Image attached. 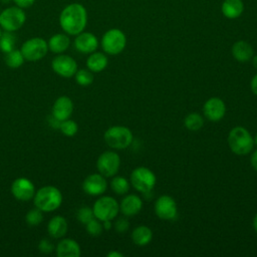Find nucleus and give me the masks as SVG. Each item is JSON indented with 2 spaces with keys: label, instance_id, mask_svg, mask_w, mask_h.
<instances>
[{
  "label": "nucleus",
  "instance_id": "f257e3e1",
  "mask_svg": "<svg viewBox=\"0 0 257 257\" xmlns=\"http://www.w3.org/2000/svg\"><path fill=\"white\" fill-rule=\"evenodd\" d=\"M87 24V11L77 2L66 5L59 14V25L64 33L77 35L84 31Z\"/></svg>",
  "mask_w": 257,
  "mask_h": 257
},
{
  "label": "nucleus",
  "instance_id": "f03ea898",
  "mask_svg": "<svg viewBox=\"0 0 257 257\" xmlns=\"http://www.w3.org/2000/svg\"><path fill=\"white\" fill-rule=\"evenodd\" d=\"M34 205L42 212H53L62 203V194L54 186H44L35 192Z\"/></svg>",
  "mask_w": 257,
  "mask_h": 257
},
{
  "label": "nucleus",
  "instance_id": "7ed1b4c3",
  "mask_svg": "<svg viewBox=\"0 0 257 257\" xmlns=\"http://www.w3.org/2000/svg\"><path fill=\"white\" fill-rule=\"evenodd\" d=\"M228 145L235 155L245 156L253 150L254 139L247 128L238 125L229 132Z\"/></svg>",
  "mask_w": 257,
  "mask_h": 257
},
{
  "label": "nucleus",
  "instance_id": "20e7f679",
  "mask_svg": "<svg viewBox=\"0 0 257 257\" xmlns=\"http://www.w3.org/2000/svg\"><path fill=\"white\" fill-rule=\"evenodd\" d=\"M106 145L115 150L128 148L133 143V133L124 125H112L103 135Z\"/></svg>",
  "mask_w": 257,
  "mask_h": 257
},
{
  "label": "nucleus",
  "instance_id": "39448f33",
  "mask_svg": "<svg viewBox=\"0 0 257 257\" xmlns=\"http://www.w3.org/2000/svg\"><path fill=\"white\" fill-rule=\"evenodd\" d=\"M130 182L134 189L138 192L149 194L154 190L157 183V178L154 172L149 168L138 167L131 173Z\"/></svg>",
  "mask_w": 257,
  "mask_h": 257
},
{
  "label": "nucleus",
  "instance_id": "423d86ee",
  "mask_svg": "<svg viewBox=\"0 0 257 257\" xmlns=\"http://www.w3.org/2000/svg\"><path fill=\"white\" fill-rule=\"evenodd\" d=\"M26 21V14L22 8L9 6L0 12V27L4 31L15 32L19 30Z\"/></svg>",
  "mask_w": 257,
  "mask_h": 257
},
{
  "label": "nucleus",
  "instance_id": "0eeeda50",
  "mask_svg": "<svg viewBox=\"0 0 257 257\" xmlns=\"http://www.w3.org/2000/svg\"><path fill=\"white\" fill-rule=\"evenodd\" d=\"M101 48L109 55H116L120 53L126 44V37L124 33L117 29L111 28L107 30L101 37Z\"/></svg>",
  "mask_w": 257,
  "mask_h": 257
},
{
  "label": "nucleus",
  "instance_id": "6e6552de",
  "mask_svg": "<svg viewBox=\"0 0 257 257\" xmlns=\"http://www.w3.org/2000/svg\"><path fill=\"white\" fill-rule=\"evenodd\" d=\"M92 211L94 217L99 221H111L117 216L119 212V205L114 198L110 196H102L94 202Z\"/></svg>",
  "mask_w": 257,
  "mask_h": 257
},
{
  "label": "nucleus",
  "instance_id": "1a4fd4ad",
  "mask_svg": "<svg viewBox=\"0 0 257 257\" xmlns=\"http://www.w3.org/2000/svg\"><path fill=\"white\" fill-rule=\"evenodd\" d=\"M48 43L41 37H32L27 39L21 46L24 59L28 61H38L42 59L48 52Z\"/></svg>",
  "mask_w": 257,
  "mask_h": 257
},
{
  "label": "nucleus",
  "instance_id": "9d476101",
  "mask_svg": "<svg viewBox=\"0 0 257 257\" xmlns=\"http://www.w3.org/2000/svg\"><path fill=\"white\" fill-rule=\"evenodd\" d=\"M120 166L119 156L112 151H106L99 155L96 161V168L99 174L105 178L113 177L118 172Z\"/></svg>",
  "mask_w": 257,
  "mask_h": 257
},
{
  "label": "nucleus",
  "instance_id": "9b49d317",
  "mask_svg": "<svg viewBox=\"0 0 257 257\" xmlns=\"http://www.w3.org/2000/svg\"><path fill=\"white\" fill-rule=\"evenodd\" d=\"M155 214L162 220L171 221L178 215V208L176 201L169 195L160 196L155 202Z\"/></svg>",
  "mask_w": 257,
  "mask_h": 257
},
{
  "label": "nucleus",
  "instance_id": "f8f14e48",
  "mask_svg": "<svg viewBox=\"0 0 257 257\" xmlns=\"http://www.w3.org/2000/svg\"><path fill=\"white\" fill-rule=\"evenodd\" d=\"M51 67L53 71L65 78L72 77L77 71L76 61L69 55L57 54L51 61Z\"/></svg>",
  "mask_w": 257,
  "mask_h": 257
},
{
  "label": "nucleus",
  "instance_id": "ddd939ff",
  "mask_svg": "<svg viewBox=\"0 0 257 257\" xmlns=\"http://www.w3.org/2000/svg\"><path fill=\"white\" fill-rule=\"evenodd\" d=\"M11 193L15 199L27 202L33 199L35 195V188L29 179L21 177L15 179L11 184Z\"/></svg>",
  "mask_w": 257,
  "mask_h": 257
},
{
  "label": "nucleus",
  "instance_id": "4468645a",
  "mask_svg": "<svg viewBox=\"0 0 257 257\" xmlns=\"http://www.w3.org/2000/svg\"><path fill=\"white\" fill-rule=\"evenodd\" d=\"M107 189L105 177L101 174L88 175L82 182V190L89 196H100Z\"/></svg>",
  "mask_w": 257,
  "mask_h": 257
},
{
  "label": "nucleus",
  "instance_id": "2eb2a0df",
  "mask_svg": "<svg viewBox=\"0 0 257 257\" xmlns=\"http://www.w3.org/2000/svg\"><path fill=\"white\" fill-rule=\"evenodd\" d=\"M203 113L208 120L219 121L226 113L225 102L219 97H211L204 103Z\"/></svg>",
  "mask_w": 257,
  "mask_h": 257
},
{
  "label": "nucleus",
  "instance_id": "dca6fc26",
  "mask_svg": "<svg viewBox=\"0 0 257 257\" xmlns=\"http://www.w3.org/2000/svg\"><path fill=\"white\" fill-rule=\"evenodd\" d=\"M74 47L77 51L90 54L96 50L98 47V40L94 34L91 32H80L79 34L75 35L74 39Z\"/></svg>",
  "mask_w": 257,
  "mask_h": 257
},
{
  "label": "nucleus",
  "instance_id": "f3484780",
  "mask_svg": "<svg viewBox=\"0 0 257 257\" xmlns=\"http://www.w3.org/2000/svg\"><path fill=\"white\" fill-rule=\"evenodd\" d=\"M73 111V102L66 95L59 96L53 103L52 114L56 119L62 121L70 117Z\"/></svg>",
  "mask_w": 257,
  "mask_h": 257
},
{
  "label": "nucleus",
  "instance_id": "a211bd4d",
  "mask_svg": "<svg viewBox=\"0 0 257 257\" xmlns=\"http://www.w3.org/2000/svg\"><path fill=\"white\" fill-rule=\"evenodd\" d=\"M143 208L142 199L135 194L126 195L119 204V211L125 217L137 215Z\"/></svg>",
  "mask_w": 257,
  "mask_h": 257
},
{
  "label": "nucleus",
  "instance_id": "6ab92c4d",
  "mask_svg": "<svg viewBox=\"0 0 257 257\" xmlns=\"http://www.w3.org/2000/svg\"><path fill=\"white\" fill-rule=\"evenodd\" d=\"M80 254V246L73 239H61L56 245V255L58 257H78Z\"/></svg>",
  "mask_w": 257,
  "mask_h": 257
},
{
  "label": "nucleus",
  "instance_id": "aec40b11",
  "mask_svg": "<svg viewBox=\"0 0 257 257\" xmlns=\"http://www.w3.org/2000/svg\"><path fill=\"white\" fill-rule=\"evenodd\" d=\"M68 229L67 221L62 216H54L52 217L47 225V231L50 237L54 239H59L64 237Z\"/></svg>",
  "mask_w": 257,
  "mask_h": 257
},
{
  "label": "nucleus",
  "instance_id": "412c9836",
  "mask_svg": "<svg viewBox=\"0 0 257 257\" xmlns=\"http://www.w3.org/2000/svg\"><path fill=\"white\" fill-rule=\"evenodd\" d=\"M253 47L250 43L244 40H239L235 42L232 46V55L233 57L240 62H245L250 60L253 57Z\"/></svg>",
  "mask_w": 257,
  "mask_h": 257
},
{
  "label": "nucleus",
  "instance_id": "4be33fe9",
  "mask_svg": "<svg viewBox=\"0 0 257 257\" xmlns=\"http://www.w3.org/2000/svg\"><path fill=\"white\" fill-rule=\"evenodd\" d=\"M48 49L55 53L60 54L66 51L70 45V38L66 33L53 34L48 40Z\"/></svg>",
  "mask_w": 257,
  "mask_h": 257
},
{
  "label": "nucleus",
  "instance_id": "5701e85b",
  "mask_svg": "<svg viewBox=\"0 0 257 257\" xmlns=\"http://www.w3.org/2000/svg\"><path fill=\"white\" fill-rule=\"evenodd\" d=\"M108 59L102 52L94 51L86 59V66L92 72H100L107 66Z\"/></svg>",
  "mask_w": 257,
  "mask_h": 257
},
{
  "label": "nucleus",
  "instance_id": "b1692460",
  "mask_svg": "<svg viewBox=\"0 0 257 257\" xmlns=\"http://www.w3.org/2000/svg\"><path fill=\"white\" fill-rule=\"evenodd\" d=\"M221 10L226 18L235 19L242 14L244 4L242 0H225L222 4Z\"/></svg>",
  "mask_w": 257,
  "mask_h": 257
},
{
  "label": "nucleus",
  "instance_id": "393cba45",
  "mask_svg": "<svg viewBox=\"0 0 257 257\" xmlns=\"http://www.w3.org/2000/svg\"><path fill=\"white\" fill-rule=\"evenodd\" d=\"M153 239V232L151 228L146 225H140L133 230L132 240L138 246H146Z\"/></svg>",
  "mask_w": 257,
  "mask_h": 257
},
{
  "label": "nucleus",
  "instance_id": "a878e982",
  "mask_svg": "<svg viewBox=\"0 0 257 257\" xmlns=\"http://www.w3.org/2000/svg\"><path fill=\"white\" fill-rule=\"evenodd\" d=\"M4 60H5V63L8 67L18 68L23 64L25 59H24V56H23L22 52L15 48V49L5 53Z\"/></svg>",
  "mask_w": 257,
  "mask_h": 257
},
{
  "label": "nucleus",
  "instance_id": "bb28decb",
  "mask_svg": "<svg viewBox=\"0 0 257 257\" xmlns=\"http://www.w3.org/2000/svg\"><path fill=\"white\" fill-rule=\"evenodd\" d=\"M16 36L14 32L4 31L0 36V50L4 53H7L13 49H15L16 45Z\"/></svg>",
  "mask_w": 257,
  "mask_h": 257
},
{
  "label": "nucleus",
  "instance_id": "cd10ccee",
  "mask_svg": "<svg viewBox=\"0 0 257 257\" xmlns=\"http://www.w3.org/2000/svg\"><path fill=\"white\" fill-rule=\"evenodd\" d=\"M184 124L186 128H188L189 131H192V132L199 131L204 125V117L197 112L189 113L184 119Z\"/></svg>",
  "mask_w": 257,
  "mask_h": 257
},
{
  "label": "nucleus",
  "instance_id": "c85d7f7f",
  "mask_svg": "<svg viewBox=\"0 0 257 257\" xmlns=\"http://www.w3.org/2000/svg\"><path fill=\"white\" fill-rule=\"evenodd\" d=\"M131 183L122 176L113 177L110 181L111 190L117 195H124L130 191Z\"/></svg>",
  "mask_w": 257,
  "mask_h": 257
},
{
  "label": "nucleus",
  "instance_id": "c756f323",
  "mask_svg": "<svg viewBox=\"0 0 257 257\" xmlns=\"http://www.w3.org/2000/svg\"><path fill=\"white\" fill-rule=\"evenodd\" d=\"M74 76H75L76 83L81 86H87V85L91 84L93 81L92 71H90L88 68L87 69H84V68L77 69Z\"/></svg>",
  "mask_w": 257,
  "mask_h": 257
},
{
  "label": "nucleus",
  "instance_id": "7c9ffc66",
  "mask_svg": "<svg viewBox=\"0 0 257 257\" xmlns=\"http://www.w3.org/2000/svg\"><path fill=\"white\" fill-rule=\"evenodd\" d=\"M58 130L66 137H73L78 131V125L74 120L67 118L65 120L60 121Z\"/></svg>",
  "mask_w": 257,
  "mask_h": 257
},
{
  "label": "nucleus",
  "instance_id": "2f4dec72",
  "mask_svg": "<svg viewBox=\"0 0 257 257\" xmlns=\"http://www.w3.org/2000/svg\"><path fill=\"white\" fill-rule=\"evenodd\" d=\"M42 220H43L42 211L36 207L29 210L25 216V221L29 226H37L42 222Z\"/></svg>",
  "mask_w": 257,
  "mask_h": 257
},
{
  "label": "nucleus",
  "instance_id": "473e14b6",
  "mask_svg": "<svg viewBox=\"0 0 257 257\" xmlns=\"http://www.w3.org/2000/svg\"><path fill=\"white\" fill-rule=\"evenodd\" d=\"M85 230L90 236H93V237L99 236L103 231L102 223L98 219L93 218L92 220H90L88 223L85 224Z\"/></svg>",
  "mask_w": 257,
  "mask_h": 257
},
{
  "label": "nucleus",
  "instance_id": "72a5a7b5",
  "mask_svg": "<svg viewBox=\"0 0 257 257\" xmlns=\"http://www.w3.org/2000/svg\"><path fill=\"white\" fill-rule=\"evenodd\" d=\"M76 218L80 223L85 225L86 223H88L90 220H92L95 217H94L92 208H89L87 206H83V207L78 209V211L76 213Z\"/></svg>",
  "mask_w": 257,
  "mask_h": 257
},
{
  "label": "nucleus",
  "instance_id": "f704fd0d",
  "mask_svg": "<svg viewBox=\"0 0 257 257\" xmlns=\"http://www.w3.org/2000/svg\"><path fill=\"white\" fill-rule=\"evenodd\" d=\"M113 227H114V230L117 233L121 234V233H124V232H126L128 230L130 222H128V220L125 217H120V218L116 219V221L113 224Z\"/></svg>",
  "mask_w": 257,
  "mask_h": 257
},
{
  "label": "nucleus",
  "instance_id": "c9c22d12",
  "mask_svg": "<svg viewBox=\"0 0 257 257\" xmlns=\"http://www.w3.org/2000/svg\"><path fill=\"white\" fill-rule=\"evenodd\" d=\"M38 249L42 253L48 254L54 250V245L48 239H42L38 244Z\"/></svg>",
  "mask_w": 257,
  "mask_h": 257
},
{
  "label": "nucleus",
  "instance_id": "e433bc0d",
  "mask_svg": "<svg viewBox=\"0 0 257 257\" xmlns=\"http://www.w3.org/2000/svg\"><path fill=\"white\" fill-rule=\"evenodd\" d=\"M36 0H12V2L14 3L15 6L22 8V9H26L31 7Z\"/></svg>",
  "mask_w": 257,
  "mask_h": 257
},
{
  "label": "nucleus",
  "instance_id": "4c0bfd02",
  "mask_svg": "<svg viewBox=\"0 0 257 257\" xmlns=\"http://www.w3.org/2000/svg\"><path fill=\"white\" fill-rule=\"evenodd\" d=\"M250 164L252 168L257 172V150H255L250 157Z\"/></svg>",
  "mask_w": 257,
  "mask_h": 257
},
{
  "label": "nucleus",
  "instance_id": "58836bf2",
  "mask_svg": "<svg viewBox=\"0 0 257 257\" xmlns=\"http://www.w3.org/2000/svg\"><path fill=\"white\" fill-rule=\"evenodd\" d=\"M250 88L252 90V92L257 95V74H255L252 79H251V82H250Z\"/></svg>",
  "mask_w": 257,
  "mask_h": 257
},
{
  "label": "nucleus",
  "instance_id": "ea45409f",
  "mask_svg": "<svg viewBox=\"0 0 257 257\" xmlns=\"http://www.w3.org/2000/svg\"><path fill=\"white\" fill-rule=\"evenodd\" d=\"M106 256H107V257H122L123 255H122L120 252L113 250V251H110V252H108Z\"/></svg>",
  "mask_w": 257,
  "mask_h": 257
},
{
  "label": "nucleus",
  "instance_id": "a19ab883",
  "mask_svg": "<svg viewBox=\"0 0 257 257\" xmlns=\"http://www.w3.org/2000/svg\"><path fill=\"white\" fill-rule=\"evenodd\" d=\"M102 227L104 230H109L112 227L111 221L110 220H106V221H102Z\"/></svg>",
  "mask_w": 257,
  "mask_h": 257
},
{
  "label": "nucleus",
  "instance_id": "79ce46f5",
  "mask_svg": "<svg viewBox=\"0 0 257 257\" xmlns=\"http://www.w3.org/2000/svg\"><path fill=\"white\" fill-rule=\"evenodd\" d=\"M253 227H254L255 231L257 232V213H256V215H255V217L253 219Z\"/></svg>",
  "mask_w": 257,
  "mask_h": 257
},
{
  "label": "nucleus",
  "instance_id": "37998d69",
  "mask_svg": "<svg viewBox=\"0 0 257 257\" xmlns=\"http://www.w3.org/2000/svg\"><path fill=\"white\" fill-rule=\"evenodd\" d=\"M252 63H253V66L257 69V55L253 56V59H252Z\"/></svg>",
  "mask_w": 257,
  "mask_h": 257
},
{
  "label": "nucleus",
  "instance_id": "c03bdc74",
  "mask_svg": "<svg viewBox=\"0 0 257 257\" xmlns=\"http://www.w3.org/2000/svg\"><path fill=\"white\" fill-rule=\"evenodd\" d=\"M254 145L255 146H257V135L255 136V138H254Z\"/></svg>",
  "mask_w": 257,
  "mask_h": 257
},
{
  "label": "nucleus",
  "instance_id": "a18cd8bd",
  "mask_svg": "<svg viewBox=\"0 0 257 257\" xmlns=\"http://www.w3.org/2000/svg\"><path fill=\"white\" fill-rule=\"evenodd\" d=\"M1 34H2V31H1V27H0V36H1Z\"/></svg>",
  "mask_w": 257,
  "mask_h": 257
}]
</instances>
